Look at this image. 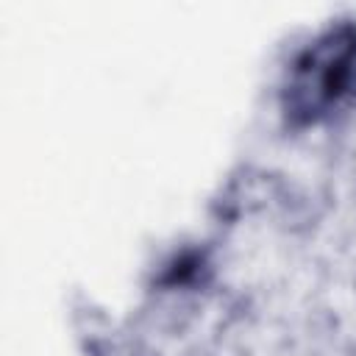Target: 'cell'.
<instances>
[{
  "mask_svg": "<svg viewBox=\"0 0 356 356\" xmlns=\"http://www.w3.org/2000/svg\"><path fill=\"white\" fill-rule=\"evenodd\" d=\"M356 95V25H337L309 42L289 67L284 114L292 125H317Z\"/></svg>",
  "mask_w": 356,
  "mask_h": 356,
  "instance_id": "cell-1",
  "label": "cell"
}]
</instances>
